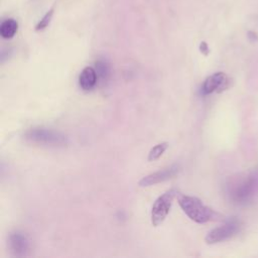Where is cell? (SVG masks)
<instances>
[{
    "label": "cell",
    "instance_id": "1",
    "mask_svg": "<svg viewBox=\"0 0 258 258\" xmlns=\"http://www.w3.org/2000/svg\"><path fill=\"white\" fill-rule=\"evenodd\" d=\"M227 196L236 205L251 203L258 194V175L254 173L237 174L230 177L226 185Z\"/></svg>",
    "mask_w": 258,
    "mask_h": 258
},
{
    "label": "cell",
    "instance_id": "2",
    "mask_svg": "<svg viewBox=\"0 0 258 258\" xmlns=\"http://www.w3.org/2000/svg\"><path fill=\"white\" fill-rule=\"evenodd\" d=\"M178 204L185 215L199 224L209 222L215 215L214 211L197 197L178 195Z\"/></svg>",
    "mask_w": 258,
    "mask_h": 258
},
{
    "label": "cell",
    "instance_id": "3",
    "mask_svg": "<svg viewBox=\"0 0 258 258\" xmlns=\"http://www.w3.org/2000/svg\"><path fill=\"white\" fill-rule=\"evenodd\" d=\"M24 139L31 143L49 146H63L68 143L66 135H63L61 132L43 127L31 128L27 130L24 133Z\"/></svg>",
    "mask_w": 258,
    "mask_h": 258
},
{
    "label": "cell",
    "instance_id": "4",
    "mask_svg": "<svg viewBox=\"0 0 258 258\" xmlns=\"http://www.w3.org/2000/svg\"><path fill=\"white\" fill-rule=\"evenodd\" d=\"M176 195V189L171 188L155 200L151 209V223L154 227L159 226L165 220L170 211L173 199Z\"/></svg>",
    "mask_w": 258,
    "mask_h": 258
},
{
    "label": "cell",
    "instance_id": "5",
    "mask_svg": "<svg viewBox=\"0 0 258 258\" xmlns=\"http://www.w3.org/2000/svg\"><path fill=\"white\" fill-rule=\"evenodd\" d=\"M240 221L237 219H231L222 226L211 230L207 234L205 241L207 242V244H216L219 242H223L235 236L240 231Z\"/></svg>",
    "mask_w": 258,
    "mask_h": 258
},
{
    "label": "cell",
    "instance_id": "6",
    "mask_svg": "<svg viewBox=\"0 0 258 258\" xmlns=\"http://www.w3.org/2000/svg\"><path fill=\"white\" fill-rule=\"evenodd\" d=\"M229 86V79L227 75L223 72L215 73L209 76L202 85V94L203 95H210L214 92L221 93L226 90Z\"/></svg>",
    "mask_w": 258,
    "mask_h": 258
},
{
    "label": "cell",
    "instance_id": "7",
    "mask_svg": "<svg viewBox=\"0 0 258 258\" xmlns=\"http://www.w3.org/2000/svg\"><path fill=\"white\" fill-rule=\"evenodd\" d=\"M180 170V166L179 164H172L162 170H158V171H155L153 173H150L144 177H142L138 184L140 186H150V185H153V184H156V183H159V182H162L164 180H167L169 178H172L173 176H175L178 171Z\"/></svg>",
    "mask_w": 258,
    "mask_h": 258
},
{
    "label": "cell",
    "instance_id": "8",
    "mask_svg": "<svg viewBox=\"0 0 258 258\" xmlns=\"http://www.w3.org/2000/svg\"><path fill=\"white\" fill-rule=\"evenodd\" d=\"M8 244L13 255L20 256V257L25 256L29 251V247H30L27 236L24 233L19 231H16L9 236Z\"/></svg>",
    "mask_w": 258,
    "mask_h": 258
},
{
    "label": "cell",
    "instance_id": "9",
    "mask_svg": "<svg viewBox=\"0 0 258 258\" xmlns=\"http://www.w3.org/2000/svg\"><path fill=\"white\" fill-rule=\"evenodd\" d=\"M98 81V75L94 68L86 67L79 76V85L84 91L92 90Z\"/></svg>",
    "mask_w": 258,
    "mask_h": 258
},
{
    "label": "cell",
    "instance_id": "10",
    "mask_svg": "<svg viewBox=\"0 0 258 258\" xmlns=\"http://www.w3.org/2000/svg\"><path fill=\"white\" fill-rule=\"evenodd\" d=\"M18 29V23L13 18L5 19L0 25V35L5 39L12 38Z\"/></svg>",
    "mask_w": 258,
    "mask_h": 258
},
{
    "label": "cell",
    "instance_id": "11",
    "mask_svg": "<svg viewBox=\"0 0 258 258\" xmlns=\"http://www.w3.org/2000/svg\"><path fill=\"white\" fill-rule=\"evenodd\" d=\"M167 147H168L167 142H161V143L153 146L148 153V157H147L148 161H154V160L158 159L165 152Z\"/></svg>",
    "mask_w": 258,
    "mask_h": 258
},
{
    "label": "cell",
    "instance_id": "12",
    "mask_svg": "<svg viewBox=\"0 0 258 258\" xmlns=\"http://www.w3.org/2000/svg\"><path fill=\"white\" fill-rule=\"evenodd\" d=\"M52 15H53V8H51L50 10H48L44 15L43 17L37 22V24L35 25V30L36 31H41L43 29H45L48 24L50 23V20L52 18Z\"/></svg>",
    "mask_w": 258,
    "mask_h": 258
},
{
    "label": "cell",
    "instance_id": "13",
    "mask_svg": "<svg viewBox=\"0 0 258 258\" xmlns=\"http://www.w3.org/2000/svg\"><path fill=\"white\" fill-rule=\"evenodd\" d=\"M96 72L98 77H101L102 79H107L109 76V66L104 60H98L96 62Z\"/></svg>",
    "mask_w": 258,
    "mask_h": 258
},
{
    "label": "cell",
    "instance_id": "14",
    "mask_svg": "<svg viewBox=\"0 0 258 258\" xmlns=\"http://www.w3.org/2000/svg\"><path fill=\"white\" fill-rule=\"evenodd\" d=\"M200 50L201 52L204 54V55H208L209 52H210V48H209V45L206 41H202L201 44H200Z\"/></svg>",
    "mask_w": 258,
    "mask_h": 258
},
{
    "label": "cell",
    "instance_id": "15",
    "mask_svg": "<svg viewBox=\"0 0 258 258\" xmlns=\"http://www.w3.org/2000/svg\"><path fill=\"white\" fill-rule=\"evenodd\" d=\"M248 38L251 41H256V40H258V35L254 31H248Z\"/></svg>",
    "mask_w": 258,
    "mask_h": 258
}]
</instances>
